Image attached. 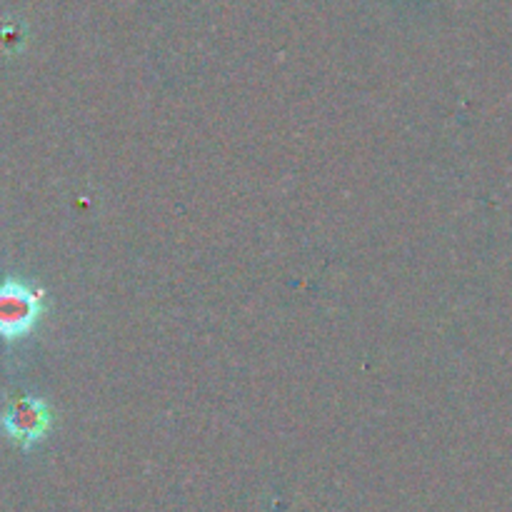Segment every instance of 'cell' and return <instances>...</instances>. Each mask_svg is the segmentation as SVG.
Returning a JSON list of instances; mask_svg holds the SVG:
<instances>
[{
    "instance_id": "cell-1",
    "label": "cell",
    "mask_w": 512,
    "mask_h": 512,
    "mask_svg": "<svg viewBox=\"0 0 512 512\" xmlns=\"http://www.w3.org/2000/svg\"><path fill=\"white\" fill-rule=\"evenodd\" d=\"M45 315L43 290L20 278L0 280V340L18 343L35 333Z\"/></svg>"
},
{
    "instance_id": "cell-2",
    "label": "cell",
    "mask_w": 512,
    "mask_h": 512,
    "mask_svg": "<svg viewBox=\"0 0 512 512\" xmlns=\"http://www.w3.org/2000/svg\"><path fill=\"white\" fill-rule=\"evenodd\" d=\"M53 420V410L43 398L20 395L10 400L0 413V433L20 450H33L48 438Z\"/></svg>"
}]
</instances>
